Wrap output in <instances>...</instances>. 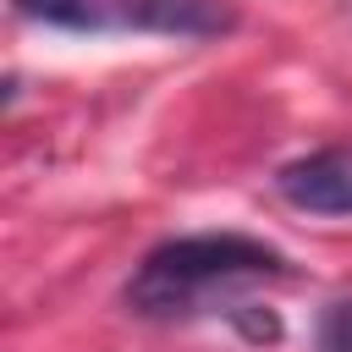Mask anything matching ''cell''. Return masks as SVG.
<instances>
[{
  "label": "cell",
  "mask_w": 352,
  "mask_h": 352,
  "mask_svg": "<svg viewBox=\"0 0 352 352\" xmlns=\"http://www.w3.org/2000/svg\"><path fill=\"white\" fill-rule=\"evenodd\" d=\"M292 275V258L248 231H192L165 236L143 253V264L126 280V308L154 324L198 319V314H231L242 286Z\"/></svg>",
  "instance_id": "obj_1"
},
{
  "label": "cell",
  "mask_w": 352,
  "mask_h": 352,
  "mask_svg": "<svg viewBox=\"0 0 352 352\" xmlns=\"http://www.w3.org/2000/svg\"><path fill=\"white\" fill-rule=\"evenodd\" d=\"M11 11L22 22H44V28H66V33H104L116 22L99 0H11Z\"/></svg>",
  "instance_id": "obj_4"
},
{
  "label": "cell",
  "mask_w": 352,
  "mask_h": 352,
  "mask_svg": "<svg viewBox=\"0 0 352 352\" xmlns=\"http://www.w3.org/2000/svg\"><path fill=\"white\" fill-rule=\"evenodd\" d=\"M121 22L143 28V33H176V38H209L220 28H231V16L214 0H116Z\"/></svg>",
  "instance_id": "obj_3"
},
{
  "label": "cell",
  "mask_w": 352,
  "mask_h": 352,
  "mask_svg": "<svg viewBox=\"0 0 352 352\" xmlns=\"http://www.w3.org/2000/svg\"><path fill=\"white\" fill-rule=\"evenodd\" d=\"M314 352H352V297H336V302L319 308Z\"/></svg>",
  "instance_id": "obj_5"
},
{
  "label": "cell",
  "mask_w": 352,
  "mask_h": 352,
  "mask_svg": "<svg viewBox=\"0 0 352 352\" xmlns=\"http://www.w3.org/2000/svg\"><path fill=\"white\" fill-rule=\"evenodd\" d=\"M226 319H231V324H236L248 341H264V346H275V341H280V314H275V308H258V302H236Z\"/></svg>",
  "instance_id": "obj_6"
},
{
  "label": "cell",
  "mask_w": 352,
  "mask_h": 352,
  "mask_svg": "<svg viewBox=\"0 0 352 352\" xmlns=\"http://www.w3.org/2000/svg\"><path fill=\"white\" fill-rule=\"evenodd\" d=\"M275 192L302 214H352V148L330 143L275 170Z\"/></svg>",
  "instance_id": "obj_2"
}]
</instances>
